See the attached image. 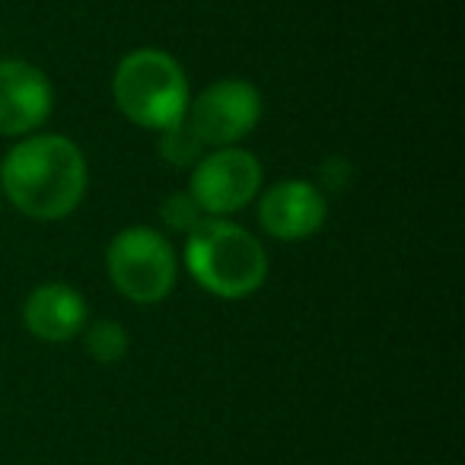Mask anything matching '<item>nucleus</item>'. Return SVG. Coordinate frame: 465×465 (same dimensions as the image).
Here are the masks:
<instances>
[{"mask_svg": "<svg viewBox=\"0 0 465 465\" xmlns=\"http://www.w3.org/2000/svg\"><path fill=\"white\" fill-rule=\"evenodd\" d=\"M90 192V160L74 137L35 131L0 160V194L16 213L58 223L77 213Z\"/></svg>", "mask_w": 465, "mask_h": 465, "instance_id": "f257e3e1", "label": "nucleus"}, {"mask_svg": "<svg viewBox=\"0 0 465 465\" xmlns=\"http://www.w3.org/2000/svg\"><path fill=\"white\" fill-rule=\"evenodd\" d=\"M179 262L188 278L217 300H249L265 287L272 259L259 232L232 217H204L185 236Z\"/></svg>", "mask_w": 465, "mask_h": 465, "instance_id": "f03ea898", "label": "nucleus"}, {"mask_svg": "<svg viewBox=\"0 0 465 465\" xmlns=\"http://www.w3.org/2000/svg\"><path fill=\"white\" fill-rule=\"evenodd\" d=\"M112 103L131 124L143 131H166L188 115L192 84L173 52L141 45L122 54L112 74Z\"/></svg>", "mask_w": 465, "mask_h": 465, "instance_id": "7ed1b4c3", "label": "nucleus"}, {"mask_svg": "<svg viewBox=\"0 0 465 465\" xmlns=\"http://www.w3.org/2000/svg\"><path fill=\"white\" fill-rule=\"evenodd\" d=\"M182 262L160 226H122L105 246V274L118 297L134 306H156L179 284Z\"/></svg>", "mask_w": 465, "mask_h": 465, "instance_id": "20e7f679", "label": "nucleus"}, {"mask_svg": "<svg viewBox=\"0 0 465 465\" xmlns=\"http://www.w3.org/2000/svg\"><path fill=\"white\" fill-rule=\"evenodd\" d=\"M265 188V166L242 143L211 147L188 169V192L204 217H236L255 204Z\"/></svg>", "mask_w": 465, "mask_h": 465, "instance_id": "39448f33", "label": "nucleus"}, {"mask_svg": "<svg viewBox=\"0 0 465 465\" xmlns=\"http://www.w3.org/2000/svg\"><path fill=\"white\" fill-rule=\"evenodd\" d=\"M265 115L262 90L246 77H220L207 84L188 103V124L204 141V147H232L242 143Z\"/></svg>", "mask_w": 465, "mask_h": 465, "instance_id": "423d86ee", "label": "nucleus"}, {"mask_svg": "<svg viewBox=\"0 0 465 465\" xmlns=\"http://www.w3.org/2000/svg\"><path fill=\"white\" fill-rule=\"evenodd\" d=\"M252 207L262 232L278 242L312 240L322 232L325 220H329V194L303 175L265 185Z\"/></svg>", "mask_w": 465, "mask_h": 465, "instance_id": "0eeeda50", "label": "nucleus"}, {"mask_svg": "<svg viewBox=\"0 0 465 465\" xmlns=\"http://www.w3.org/2000/svg\"><path fill=\"white\" fill-rule=\"evenodd\" d=\"M54 112V86L39 64L0 58V137L20 141L45 131Z\"/></svg>", "mask_w": 465, "mask_h": 465, "instance_id": "6e6552de", "label": "nucleus"}, {"mask_svg": "<svg viewBox=\"0 0 465 465\" xmlns=\"http://www.w3.org/2000/svg\"><path fill=\"white\" fill-rule=\"evenodd\" d=\"M23 329L42 344L77 341L84 325L90 322V303L67 281H42L23 300Z\"/></svg>", "mask_w": 465, "mask_h": 465, "instance_id": "1a4fd4ad", "label": "nucleus"}, {"mask_svg": "<svg viewBox=\"0 0 465 465\" xmlns=\"http://www.w3.org/2000/svg\"><path fill=\"white\" fill-rule=\"evenodd\" d=\"M84 348L99 367H115L128 357L131 351V335L118 319H90L80 331Z\"/></svg>", "mask_w": 465, "mask_h": 465, "instance_id": "9d476101", "label": "nucleus"}, {"mask_svg": "<svg viewBox=\"0 0 465 465\" xmlns=\"http://www.w3.org/2000/svg\"><path fill=\"white\" fill-rule=\"evenodd\" d=\"M156 137H160V141H156L160 160L169 163L173 169H192L194 163H198L201 156L207 153L204 141L194 134V128L188 124V118H182V122L173 124V128L160 131Z\"/></svg>", "mask_w": 465, "mask_h": 465, "instance_id": "9b49d317", "label": "nucleus"}, {"mask_svg": "<svg viewBox=\"0 0 465 465\" xmlns=\"http://www.w3.org/2000/svg\"><path fill=\"white\" fill-rule=\"evenodd\" d=\"M201 220H204V211L198 207V201L192 198L188 188H182V192H173V194L163 198L160 223H163V232H166V236L169 232H182V236H188Z\"/></svg>", "mask_w": 465, "mask_h": 465, "instance_id": "f8f14e48", "label": "nucleus"}, {"mask_svg": "<svg viewBox=\"0 0 465 465\" xmlns=\"http://www.w3.org/2000/svg\"><path fill=\"white\" fill-rule=\"evenodd\" d=\"M351 175H354V166H351L348 156H329V160L319 166V182L316 185L322 188H331V192H338V188H344L351 182Z\"/></svg>", "mask_w": 465, "mask_h": 465, "instance_id": "ddd939ff", "label": "nucleus"}, {"mask_svg": "<svg viewBox=\"0 0 465 465\" xmlns=\"http://www.w3.org/2000/svg\"><path fill=\"white\" fill-rule=\"evenodd\" d=\"M0 204H4V194H0Z\"/></svg>", "mask_w": 465, "mask_h": 465, "instance_id": "4468645a", "label": "nucleus"}]
</instances>
